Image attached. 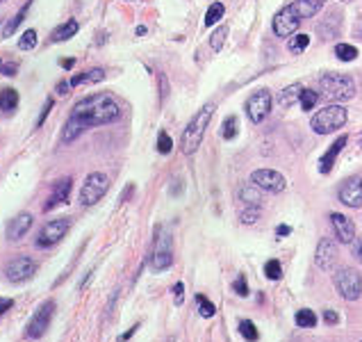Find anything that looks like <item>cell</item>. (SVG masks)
I'll use <instances>...</instances> for the list:
<instances>
[{
  "mask_svg": "<svg viewBox=\"0 0 362 342\" xmlns=\"http://www.w3.org/2000/svg\"><path fill=\"white\" fill-rule=\"evenodd\" d=\"M71 188H73V181H71V178H60V181L55 183V188L51 192L48 201H46V206H44L46 213H51V210H55L62 204H66L69 197H71Z\"/></svg>",
  "mask_w": 362,
  "mask_h": 342,
  "instance_id": "obj_17",
  "label": "cell"
},
{
  "mask_svg": "<svg viewBox=\"0 0 362 342\" xmlns=\"http://www.w3.org/2000/svg\"><path fill=\"white\" fill-rule=\"evenodd\" d=\"M73 64H75V60H71V57L69 60H60V66L62 69H73Z\"/></svg>",
  "mask_w": 362,
  "mask_h": 342,
  "instance_id": "obj_46",
  "label": "cell"
},
{
  "mask_svg": "<svg viewBox=\"0 0 362 342\" xmlns=\"http://www.w3.org/2000/svg\"><path fill=\"white\" fill-rule=\"evenodd\" d=\"M237 128H239V121H237V116H228V119L224 121V130H221V135L226 142H230V139L237 137Z\"/></svg>",
  "mask_w": 362,
  "mask_h": 342,
  "instance_id": "obj_30",
  "label": "cell"
},
{
  "mask_svg": "<svg viewBox=\"0 0 362 342\" xmlns=\"http://www.w3.org/2000/svg\"><path fill=\"white\" fill-rule=\"evenodd\" d=\"M360 146H362V135H360Z\"/></svg>",
  "mask_w": 362,
  "mask_h": 342,
  "instance_id": "obj_49",
  "label": "cell"
},
{
  "mask_svg": "<svg viewBox=\"0 0 362 342\" xmlns=\"http://www.w3.org/2000/svg\"><path fill=\"white\" fill-rule=\"evenodd\" d=\"M109 188V178L100 171H93V174L87 176V181L80 190V206L82 208H91L96 206L100 199L105 197V192Z\"/></svg>",
  "mask_w": 362,
  "mask_h": 342,
  "instance_id": "obj_8",
  "label": "cell"
},
{
  "mask_svg": "<svg viewBox=\"0 0 362 342\" xmlns=\"http://www.w3.org/2000/svg\"><path fill=\"white\" fill-rule=\"evenodd\" d=\"M121 116V107L114 100V96L109 94H91L82 100H78L73 105V112H71L69 119L78 121L80 126L93 128V126H105V123H112Z\"/></svg>",
  "mask_w": 362,
  "mask_h": 342,
  "instance_id": "obj_1",
  "label": "cell"
},
{
  "mask_svg": "<svg viewBox=\"0 0 362 342\" xmlns=\"http://www.w3.org/2000/svg\"><path fill=\"white\" fill-rule=\"evenodd\" d=\"M239 333L244 336V340H248V342H255V340L260 338L255 324L251 322V320H242V322H239Z\"/></svg>",
  "mask_w": 362,
  "mask_h": 342,
  "instance_id": "obj_33",
  "label": "cell"
},
{
  "mask_svg": "<svg viewBox=\"0 0 362 342\" xmlns=\"http://www.w3.org/2000/svg\"><path fill=\"white\" fill-rule=\"evenodd\" d=\"M301 91H303V87L301 84H292V87H287V89H282L280 91V105L282 107H289V105H294L298 98H301Z\"/></svg>",
  "mask_w": 362,
  "mask_h": 342,
  "instance_id": "obj_25",
  "label": "cell"
},
{
  "mask_svg": "<svg viewBox=\"0 0 362 342\" xmlns=\"http://www.w3.org/2000/svg\"><path fill=\"white\" fill-rule=\"evenodd\" d=\"M0 3H5V0H0Z\"/></svg>",
  "mask_w": 362,
  "mask_h": 342,
  "instance_id": "obj_51",
  "label": "cell"
},
{
  "mask_svg": "<svg viewBox=\"0 0 362 342\" xmlns=\"http://www.w3.org/2000/svg\"><path fill=\"white\" fill-rule=\"evenodd\" d=\"M271 91L269 89H257L255 94H251V98L246 100V114L253 123H262L271 112Z\"/></svg>",
  "mask_w": 362,
  "mask_h": 342,
  "instance_id": "obj_11",
  "label": "cell"
},
{
  "mask_svg": "<svg viewBox=\"0 0 362 342\" xmlns=\"http://www.w3.org/2000/svg\"><path fill=\"white\" fill-rule=\"evenodd\" d=\"M289 231H292V228H289V226H285V224H282V226H278V235L282 237V235H289Z\"/></svg>",
  "mask_w": 362,
  "mask_h": 342,
  "instance_id": "obj_48",
  "label": "cell"
},
{
  "mask_svg": "<svg viewBox=\"0 0 362 342\" xmlns=\"http://www.w3.org/2000/svg\"><path fill=\"white\" fill-rule=\"evenodd\" d=\"M35 46H37V33L35 30H26L23 37L19 39V48L21 51H33Z\"/></svg>",
  "mask_w": 362,
  "mask_h": 342,
  "instance_id": "obj_36",
  "label": "cell"
},
{
  "mask_svg": "<svg viewBox=\"0 0 362 342\" xmlns=\"http://www.w3.org/2000/svg\"><path fill=\"white\" fill-rule=\"evenodd\" d=\"M337 197H340V204H344V206L362 208V178L353 176L349 181H344L340 192H337Z\"/></svg>",
  "mask_w": 362,
  "mask_h": 342,
  "instance_id": "obj_15",
  "label": "cell"
},
{
  "mask_svg": "<svg viewBox=\"0 0 362 342\" xmlns=\"http://www.w3.org/2000/svg\"><path fill=\"white\" fill-rule=\"evenodd\" d=\"M319 89L326 100L342 103L356 94V80L346 73H324L319 78Z\"/></svg>",
  "mask_w": 362,
  "mask_h": 342,
  "instance_id": "obj_4",
  "label": "cell"
},
{
  "mask_svg": "<svg viewBox=\"0 0 362 342\" xmlns=\"http://www.w3.org/2000/svg\"><path fill=\"white\" fill-rule=\"evenodd\" d=\"M335 287L346 301H358L362 297V274L353 267H342L335 274Z\"/></svg>",
  "mask_w": 362,
  "mask_h": 342,
  "instance_id": "obj_6",
  "label": "cell"
},
{
  "mask_svg": "<svg viewBox=\"0 0 362 342\" xmlns=\"http://www.w3.org/2000/svg\"><path fill=\"white\" fill-rule=\"evenodd\" d=\"M71 228L69 217H60V219H51L48 224H44V228L37 235V246L39 249H48L53 244H57L62 237L66 235Z\"/></svg>",
  "mask_w": 362,
  "mask_h": 342,
  "instance_id": "obj_9",
  "label": "cell"
},
{
  "mask_svg": "<svg viewBox=\"0 0 362 342\" xmlns=\"http://www.w3.org/2000/svg\"><path fill=\"white\" fill-rule=\"evenodd\" d=\"M353 255L362 262V237L360 240H356V246H353Z\"/></svg>",
  "mask_w": 362,
  "mask_h": 342,
  "instance_id": "obj_45",
  "label": "cell"
},
{
  "mask_svg": "<svg viewBox=\"0 0 362 342\" xmlns=\"http://www.w3.org/2000/svg\"><path fill=\"white\" fill-rule=\"evenodd\" d=\"M330 224H333L335 237L340 240L342 244H351V242H356V224H353L346 215H342V213H333V215H330Z\"/></svg>",
  "mask_w": 362,
  "mask_h": 342,
  "instance_id": "obj_16",
  "label": "cell"
},
{
  "mask_svg": "<svg viewBox=\"0 0 362 342\" xmlns=\"http://www.w3.org/2000/svg\"><path fill=\"white\" fill-rule=\"evenodd\" d=\"M171 149H173V142H171V137H169V133H160V137H157V151H160L162 155H169L171 153Z\"/></svg>",
  "mask_w": 362,
  "mask_h": 342,
  "instance_id": "obj_37",
  "label": "cell"
},
{
  "mask_svg": "<svg viewBox=\"0 0 362 342\" xmlns=\"http://www.w3.org/2000/svg\"><path fill=\"white\" fill-rule=\"evenodd\" d=\"M224 12H226V7L221 3H215V5H210V10L206 14V26H217L219 19L224 17Z\"/></svg>",
  "mask_w": 362,
  "mask_h": 342,
  "instance_id": "obj_32",
  "label": "cell"
},
{
  "mask_svg": "<svg viewBox=\"0 0 362 342\" xmlns=\"http://www.w3.org/2000/svg\"><path fill=\"white\" fill-rule=\"evenodd\" d=\"M235 292H237L239 297H246L248 294V285H246V278L244 276H239L237 281H235Z\"/></svg>",
  "mask_w": 362,
  "mask_h": 342,
  "instance_id": "obj_40",
  "label": "cell"
},
{
  "mask_svg": "<svg viewBox=\"0 0 362 342\" xmlns=\"http://www.w3.org/2000/svg\"><path fill=\"white\" fill-rule=\"evenodd\" d=\"M173 292H176V304L180 306V304H183V299H185V285L176 283V285H173Z\"/></svg>",
  "mask_w": 362,
  "mask_h": 342,
  "instance_id": "obj_42",
  "label": "cell"
},
{
  "mask_svg": "<svg viewBox=\"0 0 362 342\" xmlns=\"http://www.w3.org/2000/svg\"><path fill=\"white\" fill-rule=\"evenodd\" d=\"M260 219V210H255V206H251V208H246L242 213V222L244 224H255Z\"/></svg>",
  "mask_w": 362,
  "mask_h": 342,
  "instance_id": "obj_38",
  "label": "cell"
},
{
  "mask_svg": "<svg viewBox=\"0 0 362 342\" xmlns=\"http://www.w3.org/2000/svg\"><path fill=\"white\" fill-rule=\"evenodd\" d=\"M33 222H35V217L30 213L17 215L10 222V226H7V240H21L30 231V226H33Z\"/></svg>",
  "mask_w": 362,
  "mask_h": 342,
  "instance_id": "obj_18",
  "label": "cell"
},
{
  "mask_svg": "<svg viewBox=\"0 0 362 342\" xmlns=\"http://www.w3.org/2000/svg\"><path fill=\"white\" fill-rule=\"evenodd\" d=\"M53 313H55V301H44V304L39 306L37 313L33 315V320H30L26 336H28V338H33V340L42 338L44 333L51 329Z\"/></svg>",
  "mask_w": 362,
  "mask_h": 342,
  "instance_id": "obj_12",
  "label": "cell"
},
{
  "mask_svg": "<svg viewBox=\"0 0 362 342\" xmlns=\"http://www.w3.org/2000/svg\"><path fill=\"white\" fill-rule=\"evenodd\" d=\"M260 188L255 183H246L244 188L239 190V197L244 204H248V206H260V201H262V197H260Z\"/></svg>",
  "mask_w": 362,
  "mask_h": 342,
  "instance_id": "obj_24",
  "label": "cell"
},
{
  "mask_svg": "<svg viewBox=\"0 0 362 342\" xmlns=\"http://www.w3.org/2000/svg\"><path fill=\"white\" fill-rule=\"evenodd\" d=\"M17 71H19V66L17 64H12V62H3V69H0V73L3 75H17Z\"/></svg>",
  "mask_w": 362,
  "mask_h": 342,
  "instance_id": "obj_41",
  "label": "cell"
},
{
  "mask_svg": "<svg viewBox=\"0 0 362 342\" xmlns=\"http://www.w3.org/2000/svg\"><path fill=\"white\" fill-rule=\"evenodd\" d=\"M30 7H33V0H28V3H26V5H23V7H21V10H19V14H17V17H14V19H10V21H7V23H5V28H3V39H7V37H12L14 33H17V30H19V26H21V23H23V21H26V14L30 12Z\"/></svg>",
  "mask_w": 362,
  "mask_h": 342,
  "instance_id": "obj_21",
  "label": "cell"
},
{
  "mask_svg": "<svg viewBox=\"0 0 362 342\" xmlns=\"http://www.w3.org/2000/svg\"><path fill=\"white\" fill-rule=\"evenodd\" d=\"M0 69H3V62H0Z\"/></svg>",
  "mask_w": 362,
  "mask_h": 342,
  "instance_id": "obj_50",
  "label": "cell"
},
{
  "mask_svg": "<svg viewBox=\"0 0 362 342\" xmlns=\"http://www.w3.org/2000/svg\"><path fill=\"white\" fill-rule=\"evenodd\" d=\"M326 0H292L273 17V35L292 37L305 19H312L324 7Z\"/></svg>",
  "mask_w": 362,
  "mask_h": 342,
  "instance_id": "obj_2",
  "label": "cell"
},
{
  "mask_svg": "<svg viewBox=\"0 0 362 342\" xmlns=\"http://www.w3.org/2000/svg\"><path fill=\"white\" fill-rule=\"evenodd\" d=\"M51 110H53V98H48L44 103V107H42V114H39V121H37V128H42L44 126V121H46V116L51 114Z\"/></svg>",
  "mask_w": 362,
  "mask_h": 342,
  "instance_id": "obj_39",
  "label": "cell"
},
{
  "mask_svg": "<svg viewBox=\"0 0 362 342\" xmlns=\"http://www.w3.org/2000/svg\"><path fill=\"white\" fill-rule=\"evenodd\" d=\"M212 116H215V107L206 105L201 112L194 114V119L190 123H187V128L183 130V137H180V149H183L185 155H194L196 151H199Z\"/></svg>",
  "mask_w": 362,
  "mask_h": 342,
  "instance_id": "obj_3",
  "label": "cell"
},
{
  "mask_svg": "<svg viewBox=\"0 0 362 342\" xmlns=\"http://www.w3.org/2000/svg\"><path fill=\"white\" fill-rule=\"evenodd\" d=\"M173 262V242L167 231L157 228L155 231V242L151 251V267L153 271H164L169 269Z\"/></svg>",
  "mask_w": 362,
  "mask_h": 342,
  "instance_id": "obj_7",
  "label": "cell"
},
{
  "mask_svg": "<svg viewBox=\"0 0 362 342\" xmlns=\"http://www.w3.org/2000/svg\"><path fill=\"white\" fill-rule=\"evenodd\" d=\"M310 46V35H296L292 37V42H289V51L298 55V53H303L305 48Z\"/></svg>",
  "mask_w": 362,
  "mask_h": 342,
  "instance_id": "obj_34",
  "label": "cell"
},
{
  "mask_svg": "<svg viewBox=\"0 0 362 342\" xmlns=\"http://www.w3.org/2000/svg\"><path fill=\"white\" fill-rule=\"evenodd\" d=\"M335 55H337V60H342V62H353L358 57V48L356 46H351V44H337L335 46Z\"/></svg>",
  "mask_w": 362,
  "mask_h": 342,
  "instance_id": "obj_27",
  "label": "cell"
},
{
  "mask_svg": "<svg viewBox=\"0 0 362 342\" xmlns=\"http://www.w3.org/2000/svg\"><path fill=\"white\" fill-rule=\"evenodd\" d=\"M324 322L326 324H337V322H340V315H337L335 310L328 308V310H324Z\"/></svg>",
  "mask_w": 362,
  "mask_h": 342,
  "instance_id": "obj_43",
  "label": "cell"
},
{
  "mask_svg": "<svg viewBox=\"0 0 362 342\" xmlns=\"http://www.w3.org/2000/svg\"><path fill=\"white\" fill-rule=\"evenodd\" d=\"M69 87H71V82H60V84H57V91H60L62 96H64Z\"/></svg>",
  "mask_w": 362,
  "mask_h": 342,
  "instance_id": "obj_47",
  "label": "cell"
},
{
  "mask_svg": "<svg viewBox=\"0 0 362 342\" xmlns=\"http://www.w3.org/2000/svg\"><path fill=\"white\" fill-rule=\"evenodd\" d=\"M314 262L321 271H328L335 267L337 262V244L335 240L330 237H321L319 244H317V251H314Z\"/></svg>",
  "mask_w": 362,
  "mask_h": 342,
  "instance_id": "obj_14",
  "label": "cell"
},
{
  "mask_svg": "<svg viewBox=\"0 0 362 342\" xmlns=\"http://www.w3.org/2000/svg\"><path fill=\"white\" fill-rule=\"evenodd\" d=\"M346 142H349V137L342 135V137H337L333 144H330V149L324 153V158H321V162H319V171H321V174H328V171L333 169L337 155L342 153V149L346 146Z\"/></svg>",
  "mask_w": 362,
  "mask_h": 342,
  "instance_id": "obj_19",
  "label": "cell"
},
{
  "mask_svg": "<svg viewBox=\"0 0 362 342\" xmlns=\"http://www.w3.org/2000/svg\"><path fill=\"white\" fill-rule=\"evenodd\" d=\"M17 105H19V91L17 89H12V87L0 89V110L12 112V110H17Z\"/></svg>",
  "mask_w": 362,
  "mask_h": 342,
  "instance_id": "obj_23",
  "label": "cell"
},
{
  "mask_svg": "<svg viewBox=\"0 0 362 342\" xmlns=\"http://www.w3.org/2000/svg\"><path fill=\"white\" fill-rule=\"evenodd\" d=\"M317 100H319V91L303 89V91H301V98H298V103H301V110L310 112V110H314V105H317Z\"/></svg>",
  "mask_w": 362,
  "mask_h": 342,
  "instance_id": "obj_29",
  "label": "cell"
},
{
  "mask_svg": "<svg viewBox=\"0 0 362 342\" xmlns=\"http://www.w3.org/2000/svg\"><path fill=\"white\" fill-rule=\"evenodd\" d=\"M346 119H349V112H346V107H342V105H326V107H321L319 112L312 114L310 128L317 135H328V133H335V130H340L344 123H346Z\"/></svg>",
  "mask_w": 362,
  "mask_h": 342,
  "instance_id": "obj_5",
  "label": "cell"
},
{
  "mask_svg": "<svg viewBox=\"0 0 362 342\" xmlns=\"http://www.w3.org/2000/svg\"><path fill=\"white\" fill-rule=\"evenodd\" d=\"M196 306H199V313L203 315V317H215V313H217V306L212 304V301L206 297V294H196Z\"/></svg>",
  "mask_w": 362,
  "mask_h": 342,
  "instance_id": "obj_28",
  "label": "cell"
},
{
  "mask_svg": "<svg viewBox=\"0 0 362 342\" xmlns=\"http://www.w3.org/2000/svg\"><path fill=\"white\" fill-rule=\"evenodd\" d=\"M251 183H255L260 190L264 192H271V194H278L287 188V181L280 171H273V169H257L251 174Z\"/></svg>",
  "mask_w": 362,
  "mask_h": 342,
  "instance_id": "obj_13",
  "label": "cell"
},
{
  "mask_svg": "<svg viewBox=\"0 0 362 342\" xmlns=\"http://www.w3.org/2000/svg\"><path fill=\"white\" fill-rule=\"evenodd\" d=\"M226 37H228V26H221L215 35H212V39H210L212 51H221L224 44H226Z\"/></svg>",
  "mask_w": 362,
  "mask_h": 342,
  "instance_id": "obj_35",
  "label": "cell"
},
{
  "mask_svg": "<svg viewBox=\"0 0 362 342\" xmlns=\"http://www.w3.org/2000/svg\"><path fill=\"white\" fill-rule=\"evenodd\" d=\"M35 271H37V262L30 258V255H19V258L7 262L5 278L10 283H26L35 276Z\"/></svg>",
  "mask_w": 362,
  "mask_h": 342,
  "instance_id": "obj_10",
  "label": "cell"
},
{
  "mask_svg": "<svg viewBox=\"0 0 362 342\" xmlns=\"http://www.w3.org/2000/svg\"><path fill=\"white\" fill-rule=\"evenodd\" d=\"M12 306H14V299H10V297H0V317H3Z\"/></svg>",
  "mask_w": 362,
  "mask_h": 342,
  "instance_id": "obj_44",
  "label": "cell"
},
{
  "mask_svg": "<svg viewBox=\"0 0 362 342\" xmlns=\"http://www.w3.org/2000/svg\"><path fill=\"white\" fill-rule=\"evenodd\" d=\"M264 276L269 278V281H280L282 276V265L278 260H266L264 262Z\"/></svg>",
  "mask_w": 362,
  "mask_h": 342,
  "instance_id": "obj_31",
  "label": "cell"
},
{
  "mask_svg": "<svg viewBox=\"0 0 362 342\" xmlns=\"http://www.w3.org/2000/svg\"><path fill=\"white\" fill-rule=\"evenodd\" d=\"M294 320H296V326H301V329H314V326H317V315H314V310L310 308H301Z\"/></svg>",
  "mask_w": 362,
  "mask_h": 342,
  "instance_id": "obj_26",
  "label": "cell"
},
{
  "mask_svg": "<svg viewBox=\"0 0 362 342\" xmlns=\"http://www.w3.org/2000/svg\"><path fill=\"white\" fill-rule=\"evenodd\" d=\"M100 80H105L103 69H91V71H84V73H78L71 78V87H78V84H93Z\"/></svg>",
  "mask_w": 362,
  "mask_h": 342,
  "instance_id": "obj_22",
  "label": "cell"
},
{
  "mask_svg": "<svg viewBox=\"0 0 362 342\" xmlns=\"http://www.w3.org/2000/svg\"><path fill=\"white\" fill-rule=\"evenodd\" d=\"M78 30H80V26H78V21H66V23H62V26H57L53 30V35H51V42L55 44H60V42H69L71 37H75L78 35Z\"/></svg>",
  "mask_w": 362,
  "mask_h": 342,
  "instance_id": "obj_20",
  "label": "cell"
}]
</instances>
